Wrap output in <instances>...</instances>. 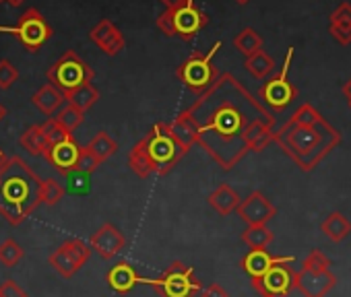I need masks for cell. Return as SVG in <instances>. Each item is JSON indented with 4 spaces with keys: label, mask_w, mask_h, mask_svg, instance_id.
Listing matches in <instances>:
<instances>
[{
    "label": "cell",
    "mask_w": 351,
    "mask_h": 297,
    "mask_svg": "<svg viewBox=\"0 0 351 297\" xmlns=\"http://www.w3.org/2000/svg\"><path fill=\"white\" fill-rule=\"evenodd\" d=\"M89 258H91L89 244H85L83 240H69L56 252L50 254L48 262L52 264L56 272L71 279L73 274H77V270H81L85 262H89Z\"/></svg>",
    "instance_id": "8fae6325"
},
{
    "label": "cell",
    "mask_w": 351,
    "mask_h": 297,
    "mask_svg": "<svg viewBox=\"0 0 351 297\" xmlns=\"http://www.w3.org/2000/svg\"><path fill=\"white\" fill-rule=\"evenodd\" d=\"M169 130L171 134L176 136V140H178L184 148H193V144H197V126L193 122V118L189 116V112H182L176 120L169 122Z\"/></svg>",
    "instance_id": "603a6c76"
},
{
    "label": "cell",
    "mask_w": 351,
    "mask_h": 297,
    "mask_svg": "<svg viewBox=\"0 0 351 297\" xmlns=\"http://www.w3.org/2000/svg\"><path fill=\"white\" fill-rule=\"evenodd\" d=\"M46 77H48L50 85H54L56 89L66 93L83 83H91L95 73L75 50H69L48 68Z\"/></svg>",
    "instance_id": "ba28073f"
},
{
    "label": "cell",
    "mask_w": 351,
    "mask_h": 297,
    "mask_svg": "<svg viewBox=\"0 0 351 297\" xmlns=\"http://www.w3.org/2000/svg\"><path fill=\"white\" fill-rule=\"evenodd\" d=\"M293 262V256H273L267 250H250L244 258H242V268L246 270V274L250 279H258L263 276L269 268H273L275 264Z\"/></svg>",
    "instance_id": "ac0fdd59"
},
{
    "label": "cell",
    "mask_w": 351,
    "mask_h": 297,
    "mask_svg": "<svg viewBox=\"0 0 351 297\" xmlns=\"http://www.w3.org/2000/svg\"><path fill=\"white\" fill-rule=\"evenodd\" d=\"M79 155H81V146L77 144V140L66 138V140H60V142L52 144L44 157L56 172H60L62 176H69V174H73L77 170Z\"/></svg>",
    "instance_id": "9a60e30c"
},
{
    "label": "cell",
    "mask_w": 351,
    "mask_h": 297,
    "mask_svg": "<svg viewBox=\"0 0 351 297\" xmlns=\"http://www.w3.org/2000/svg\"><path fill=\"white\" fill-rule=\"evenodd\" d=\"M328 258L320 252V250H314L306 260H304V270H312V272H322V270H328Z\"/></svg>",
    "instance_id": "8d00e7d4"
},
{
    "label": "cell",
    "mask_w": 351,
    "mask_h": 297,
    "mask_svg": "<svg viewBox=\"0 0 351 297\" xmlns=\"http://www.w3.org/2000/svg\"><path fill=\"white\" fill-rule=\"evenodd\" d=\"M42 126V130H44V134H46V138H48V142H50V146L52 144H56V142H60V140H66V138H73V134L71 132H66L54 118H48L44 124H40Z\"/></svg>",
    "instance_id": "836d02e7"
},
{
    "label": "cell",
    "mask_w": 351,
    "mask_h": 297,
    "mask_svg": "<svg viewBox=\"0 0 351 297\" xmlns=\"http://www.w3.org/2000/svg\"><path fill=\"white\" fill-rule=\"evenodd\" d=\"M91 250H95L104 260H112L114 256H118V252L124 250L126 246V237L122 235V231H118V227H114L112 223H104L89 240Z\"/></svg>",
    "instance_id": "2e32d148"
},
{
    "label": "cell",
    "mask_w": 351,
    "mask_h": 297,
    "mask_svg": "<svg viewBox=\"0 0 351 297\" xmlns=\"http://www.w3.org/2000/svg\"><path fill=\"white\" fill-rule=\"evenodd\" d=\"M320 229L324 231V235H326L328 240L341 242V240H345V237L351 233V223H349V219H345V215H341V213H330V215L322 221Z\"/></svg>",
    "instance_id": "484cf974"
},
{
    "label": "cell",
    "mask_w": 351,
    "mask_h": 297,
    "mask_svg": "<svg viewBox=\"0 0 351 297\" xmlns=\"http://www.w3.org/2000/svg\"><path fill=\"white\" fill-rule=\"evenodd\" d=\"M0 34L15 36L21 42V46L29 52H38L54 36L50 23L38 9H27L15 25H0Z\"/></svg>",
    "instance_id": "9c48e42d"
},
{
    "label": "cell",
    "mask_w": 351,
    "mask_h": 297,
    "mask_svg": "<svg viewBox=\"0 0 351 297\" xmlns=\"http://www.w3.org/2000/svg\"><path fill=\"white\" fill-rule=\"evenodd\" d=\"M221 48V42L213 44L209 52H195L191 54L180 66L176 70L178 79L197 95L205 93L213 83L215 79L219 77L217 68L213 66V56L217 54V50Z\"/></svg>",
    "instance_id": "52a82bcc"
},
{
    "label": "cell",
    "mask_w": 351,
    "mask_h": 297,
    "mask_svg": "<svg viewBox=\"0 0 351 297\" xmlns=\"http://www.w3.org/2000/svg\"><path fill=\"white\" fill-rule=\"evenodd\" d=\"M234 46L240 54H244L248 58V56L256 54L258 50H263V38L252 27H246L234 38Z\"/></svg>",
    "instance_id": "f546056e"
},
{
    "label": "cell",
    "mask_w": 351,
    "mask_h": 297,
    "mask_svg": "<svg viewBox=\"0 0 351 297\" xmlns=\"http://www.w3.org/2000/svg\"><path fill=\"white\" fill-rule=\"evenodd\" d=\"M291 58H293V48L287 50L285 54V62H283V68L277 77L269 79L261 89H258V97L275 112H283L298 95V89L291 85L289 81V66H291Z\"/></svg>",
    "instance_id": "30bf717a"
},
{
    "label": "cell",
    "mask_w": 351,
    "mask_h": 297,
    "mask_svg": "<svg viewBox=\"0 0 351 297\" xmlns=\"http://www.w3.org/2000/svg\"><path fill=\"white\" fill-rule=\"evenodd\" d=\"M189 148H184L169 130V124L157 122L128 153V166L138 178H149L151 174L165 176L178 166Z\"/></svg>",
    "instance_id": "277c9868"
},
{
    "label": "cell",
    "mask_w": 351,
    "mask_h": 297,
    "mask_svg": "<svg viewBox=\"0 0 351 297\" xmlns=\"http://www.w3.org/2000/svg\"><path fill=\"white\" fill-rule=\"evenodd\" d=\"M209 17L201 9L195 7V3H186L184 7L176 11H165L157 17V27L161 29L163 36L173 38L178 36L184 42H191L197 38V34L207 27Z\"/></svg>",
    "instance_id": "8992f818"
},
{
    "label": "cell",
    "mask_w": 351,
    "mask_h": 297,
    "mask_svg": "<svg viewBox=\"0 0 351 297\" xmlns=\"http://www.w3.org/2000/svg\"><path fill=\"white\" fill-rule=\"evenodd\" d=\"M7 164H9V157L5 155L3 148H0V172H3V170L7 168Z\"/></svg>",
    "instance_id": "ee69618b"
},
{
    "label": "cell",
    "mask_w": 351,
    "mask_h": 297,
    "mask_svg": "<svg viewBox=\"0 0 351 297\" xmlns=\"http://www.w3.org/2000/svg\"><path fill=\"white\" fill-rule=\"evenodd\" d=\"M97 99H99V91L91 83H83V85H79V87H75V89L64 93V101L69 105L81 109L83 114L87 109H91L97 103Z\"/></svg>",
    "instance_id": "cb8c5ba5"
},
{
    "label": "cell",
    "mask_w": 351,
    "mask_h": 297,
    "mask_svg": "<svg viewBox=\"0 0 351 297\" xmlns=\"http://www.w3.org/2000/svg\"><path fill=\"white\" fill-rule=\"evenodd\" d=\"M0 297H27V293L15 281H7L0 285Z\"/></svg>",
    "instance_id": "f35d334b"
},
{
    "label": "cell",
    "mask_w": 351,
    "mask_h": 297,
    "mask_svg": "<svg viewBox=\"0 0 351 297\" xmlns=\"http://www.w3.org/2000/svg\"><path fill=\"white\" fill-rule=\"evenodd\" d=\"M330 36L341 46H347V44H351V25H347V23H330Z\"/></svg>",
    "instance_id": "74e56055"
},
{
    "label": "cell",
    "mask_w": 351,
    "mask_h": 297,
    "mask_svg": "<svg viewBox=\"0 0 351 297\" xmlns=\"http://www.w3.org/2000/svg\"><path fill=\"white\" fill-rule=\"evenodd\" d=\"M273 140L302 172H312L341 142V134L318 114L314 105L302 103L273 134Z\"/></svg>",
    "instance_id": "7a4b0ae2"
},
{
    "label": "cell",
    "mask_w": 351,
    "mask_h": 297,
    "mask_svg": "<svg viewBox=\"0 0 351 297\" xmlns=\"http://www.w3.org/2000/svg\"><path fill=\"white\" fill-rule=\"evenodd\" d=\"M87 148H89V151L104 164L106 159H110V157L118 151V142H116L106 130H101V132H97V134L89 140Z\"/></svg>",
    "instance_id": "4316f807"
},
{
    "label": "cell",
    "mask_w": 351,
    "mask_h": 297,
    "mask_svg": "<svg viewBox=\"0 0 351 297\" xmlns=\"http://www.w3.org/2000/svg\"><path fill=\"white\" fill-rule=\"evenodd\" d=\"M32 103H34L42 114H46V116L52 118V116L62 107V103H64V93H62L60 89H56L54 85L46 83L44 87H40V89L34 93Z\"/></svg>",
    "instance_id": "44dd1931"
},
{
    "label": "cell",
    "mask_w": 351,
    "mask_h": 297,
    "mask_svg": "<svg viewBox=\"0 0 351 297\" xmlns=\"http://www.w3.org/2000/svg\"><path fill=\"white\" fill-rule=\"evenodd\" d=\"M209 205H211L219 215L228 217V215H232V213L238 209V205H240V194H238L230 184H221V186H217V190L211 192Z\"/></svg>",
    "instance_id": "7402d4cb"
},
{
    "label": "cell",
    "mask_w": 351,
    "mask_h": 297,
    "mask_svg": "<svg viewBox=\"0 0 351 297\" xmlns=\"http://www.w3.org/2000/svg\"><path fill=\"white\" fill-rule=\"evenodd\" d=\"M5 116H7V107H5L3 103H0V120H3Z\"/></svg>",
    "instance_id": "7dc6e473"
},
{
    "label": "cell",
    "mask_w": 351,
    "mask_h": 297,
    "mask_svg": "<svg viewBox=\"0 0 351 297\" xmlns=\"http://www.w3.org/2000/svg\"><path fill=\"white\" fill-rule=\"evenodd\" d=\"M330 23H347L351 25V5L343 3L332 15H330Z\"/></svg>",
    "instance_id": "ab89813d"
},
{
    "label": "cell",
    "mask_w": 351,
    "mask_h": 297,
    "mask_svg": "<svg viewBox=\"0 0 351 297\" xmlns=\"http://www.w3.org/2000/svg\"><path fill=\"white\" fill-rule=\"evenodd\" d=\"M106 281L110 285L112 291H116L118 295H126L130 293L138 283H143L145 279L138 276V272L128 264V262H118L116 266H112L106 274Z\"/></svg>",
    "instance_id": "d6986e66"
},
{
    "label": "cell",
    "mask_w": 351,
    "mask_h": 297,
    "mask_svg": "<svg viewBox=\"0 0 351 297\" xmlns=\"http://www.w3.org/2000/svg\"><path fill=\"white\" fill-rule=\"evenodd\" d=\"M66 132H75L79 126H81V122H83V118H85V114L81 112V109H77V107H73V105H62L54 116H52Z\"/></svg>",
    "instance_id": "4dcf8cb0"
},
{
    "label": "cell",
    "mask_w": 351,
    "mask_h": 297,
    "mask_svg": "<svg viewBox=\"0 0 351 297\" xmlns=\"http://www.w3.org/2000/svg\"><path fill=\"white\" fill-rule=\"evenodd\" d=\"M238 5H246V3H250V0H236Z\"/></svg>",
    "instance_id": "c3c4849f"
},
{
    "label": "cell",
    "mask_w": 351,
    "mask_h": 297,
    "mask_svg": "<svg viewBox=\"0 0 351 297\" xmlns=\"http://www.w3.org/2000/svg\"><path fill=\"white\" fill-rule=\"evenodd\" d=\"M349 105H351V101H349Z\"/></svg>",
    "instance_id": "681fc988"
},
{
    "label": "cell",
    "mask_w": 351,
    "mask_h": 297,
    "mask_svg": "<svg viewBox=\"0 0 351 297\" xmlns=\"http://www.w3.org/2000/svg\"><path fill=\"white\" fill-rule=\"evenodd\" d=\"M244 66H246V70H248L254 79H267V77L273 73L275 62H273V58H271L265 50H258L256 54H252V56L246 58Z\"/></svg>",
    "instance_id": "f1b7e54d"
},
{
    "label": "cell",
    "mask_w": 351,
    "mask_h": 297,
    "mask_svg": "<svg viewBox=\"0 0 351 297\" xmlns=\"http://www.w3.org/2000/svg\"><path fill=\"white\" fill-rule=\"evenodd\" d=\"M23 256H25V250L15 240L9 237L0 244V264H5L7 268H13Z\"/></svg>",
    "instance_id": "d6a6232c"
},
{
    "label": "cell",
    "mask_w": 351,
    "mask_h": 297,
    "mask_svg": "<svg viewBox=\"0 0 351 297\" xmlns=\"http://www.w3.org/2000/svg\"><path fill=\"white\" fill-rule=\"evenodd\" d=\"M273 134H275V120H256L246 130V144L250 151L261 153L263 148H267L269 142H273Z\"/></svg>",
    "instance_id": "ffe728a7"
},
{
    "label": "cell",
    "mask_w": 351,
    "mask_h": 297,
    "mask_svg": "<svg viewBox=\"0 0 351 297\" xmlns=\"http://www.w3.org/2000/svg\"><path fill=\"white\" fill-rule=\"evenodd\" d=\"M19 79V70L13 66L11 60H0V89H11Z\"/></svg>",
    "instance_id": "e575fe53"
},
{
    "label": "cell",
    "mask_w": 351,
    "mask_h": 297,
    "mask_svg": "<svg viewBox=\"0 0 351 297\" xmlns=\"http://www.w3.org/2000/svg\"><path fill=\"white\" fill-rule=\"evenodd\" d=\"M242 242L250 250H267V246L273 242V231L267 225H248L242 231Z\"/></svg>",
    "instance_id": "83f0119b"
},
{
    "label": "cell",
    "mask_w": 351,
    "mask_h": 297,
    "mask_svg": "<svg viewBox=\"0 0 351 297\" xmlns=\"http://www.w3.org/2000/svg\"><path fill=\"white\" fill-rule=\"evenodd\" d=\"M337 283V276L330 270L312 272V270H298L293 272V289H298L304 297H324Z\"/></svg>",
    "instance_id": "5bb4252c"
},
{
    "label": "cell",
    "mask_w": 351,
    "mask_h": 297,
    "mask_svg": "<svg viewBox=\"0 0 351 297\" xmlns=\"http://www.w3.org/2000/svg\"><path fill=\"white\" fill-rule=\"evenodd\" d=\"M293 272L287 262L275 264L263 276L252 279V287L261 297H287L293 289Z\"/></svg>",
    "instance_id": "7c38bea8"
},
{
    "label": "cell",
    "mask_w": 351,
    "mask_h": 297,
    "mask_svg": "<svg viewBox=\"0 0 351 297\" xmlns=\"http://www.w3.org/2000/svg\"><path fill=\"white\" fill-rule=\"evenodd\" d=\"M201 297H230V295H228V291L219 283H211L209 287H205L201 291Z\"/></svg>",
    "instance_id": "b9f144b4"
},
{
    "label": "cell",
    "mask_w": 351,
    "mask_h": 297,
    "mask_svg": "<svg viewBox=\"0 0 351 297\" xmlns=\"http://www.w3.org/2000/svg\"><path fill=\"white\" fill-rule=\"evenodd\" d=\"M159 3L165 7V11H176V9L184 7L186 3H195V0H159Z\"/></svg>",
    "instance_id": "7bdbcfd3"
},
{
    "label": "cell",
    "mask_w": 351,
    "mask_h": 297,
    "mask_svg": "<svg viewBox=\"0 0 351 297\" xmlns=\"http://www.w3.org/2000/svg\"><path fill=\"white\" fill-rule=\"evenodd\" d=\"M197 126V144L226 172L242 162L250 151L246 130L256 120H275L271 112L230 73H223L215 83L199 95L186 109Z\"/></svg>",
    "instance_id": "6da1fadb"
},
{
    "label": "cell",
    "mask_w": 351,
    "mask_h": 297,
    "mask_svg": "<svg viewBox=\"0 0 351 297\" xmlns=\"http://www.w3.org/2000/svg\"><path fill=\"white\" fill-rule=\"evenodd\" d=\"M0 3H7L9 7H21L25 0H0Z\"/></svg>",
    "instance_id": "bcb514c9"
},
{
    "label": "cell",
    "mask_w": 351,
    "mask_h": 297,
    "mask_svg": "<svg viewBox=\"0 0 351 297\" xmlns=\"http://www.w3.org/2000/svg\"><path fill=\"white\" fill-rule=\"evenodd\" d=\"M143 283L153 287L159 297H197L203 291V285L197 279L195 270L178 260L171 262L161 276L145 279Z\"/></svg>",
    "instance_id": "5b68a950"
},
{
    "label": "cell",
    "mask_w": 351,
    "mask_h": 297,
    "mask_svg": "<svg viewBox=\"0 0 351 297\" xmlns=\"http://www.w3.org/2000/svg\"><path fill=\"white\" fill-rule=\"evenodd\" d=\"M71 182H73V186L77 188V190H87V182H89V174H83V172H79V170H75L73 174H69L66 176Z\"/></svg>",
    "instance_id": "60d3db41"
},
{
    "label": "cell",
    "mask_w": 351,
    "mask_h": 297,
    "mask_svg": "<svg viewBox=\"0 0 351 297\" xmlns=\"http://www.w3.org/2000/svg\"><path fill=\"white\" fill-rule=\"evenodd\" d=\"M236 213L246 225H267L277 215V209L263 192L254 190L244 201H240Z\"/></svg>",
    "instance_id": "4fadbf2b"
},
{
    "label": "cell",
    "mask_w": 351,
    "mask_h": 297,
    "mask_svg": "<svg viewBox=\"0 0 351 297\" xmlns=\"http://www.w3.org/2000/svg\"><path fill=\"white\" fill-rule=\"evenodd\" d=\"M99 166H101V162L89 151V148L87 146H81V155H79V162H77V170L91 176L93 172H97Z\"/></svg>",
    "instance_id": "d590c367"
},
{
    "label": "cell",
    "mask_w": 351,
    "mask_h": 297,
    "mask_svg": "<svg viewBox=\"0 0 351 297\" xmlns=\"http://www.w3.org/2000/svg\"><path fill=\"white\" fill-rule=\"evenodd\" d=\"M19 142H21V146L25 148V151L29 155H34V157H44L48 153V148H50V142H48V138H46V134H44L40 124L38 126H29L21 134Z\"/></svg>",
    "instance_id": "d4e9b609"
},
{
    "label": "cell",
    "mask_w": 351,
    "mask_h": 297,
    "mask_svg": "<svg viewBox=\"0 0 351 297\" xmlns=\"http://www.w3.org/2000/svg\"><path fill=\"white\" fill-rule=\"evenodd\" d=\"M40 184L42 178L21 157H9L0 172V215L15 227L25 223L42 205Z\"/></svg>",
    "instance_id": "3957f363"
},
{
    "label": "cell",
    "mask_w": 351,
    "mask_h": 297,
    "mask_svg": "<svg viewBox=\"0 0 351 297\" xmlns=\"http://www.w3.org/2000/svg\"><path fill=\"white\" fill-rule=\"evenodd\" d=\"M89 38H91V42H93L104 54H108V56H116V54L122 52L124 46H126L122 31H120L110 19L99 21V23L91 29Z\"/></svg>",
    "instance_id": "e0dca14e"
},
{
    "label": "cell",
    "mask_w": 351,
    "mask_h": 297,
    "mask_svg": "<svg viewBox=\"0 0 351 297\" xmlns=\"http://www.w3.org/2000/svg\"><path fill=\"white\" fill-rule=\"evenodd\" d=\"M66 190L64 186L54 180V178H48V180H42L40 184V198H42V205H48V207H56L62 198H64Z\"/></svg>",
    "instance_id": "1f68e13d"
},
{
    "label": "cell",
    "mask_w": 351,
    "mask_h": 297,
    "mask_svg": "<svg viewBox=\"0 0 351 297\" xmlns=\"http://www.w3.org/2000/svg\"><path fill=\"white\" fill-rule=\"evenodd\" d=\"M343 95H345V97H347V99L351 101V79H349V81H347V83L343 85Z\"/></svg>",
    "instance_id": "f6af8a7d"
}]
</instances>
